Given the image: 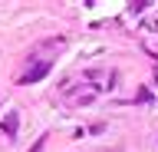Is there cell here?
Segmentation results:
<instances>
[{
    "label": "cell",
    "instance_id": "1",
    "mask_svg": "<svg viewBox=\"0 0 158 152\" xmlns=\"http://www.w3.org/2000/svg\"><path fill=\"white\" fill-rule=\"evenodd\" d=\"M7 132H10V136L17 132V116H7Z\"/></svg>",
    "mask_w": 158,
    "mask_h": 152
}]
</instances>
